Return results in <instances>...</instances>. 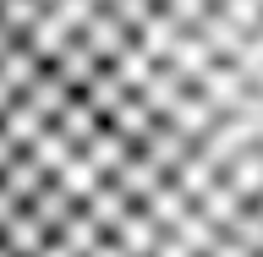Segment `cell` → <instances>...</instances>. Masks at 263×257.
Returning a JSON list of instances; mask_svg holds the SVG:
<instances>
[{
  "mask_svg": "<svg viewBox=\"0 0 263 257\" xmlns=\"http://www.w3.org/2000/svg\"><path fill=\"white\" fill-rule=\"evenodd\" d=\"M44 181H49V170L33 153H6V197L0 203H33L44 192Z\"/></svg>",
  "mask_w": 263,
  "mask_h": 257,
  "instance_id": "cell-1",
  "label": "cell"
}]
</instances>
